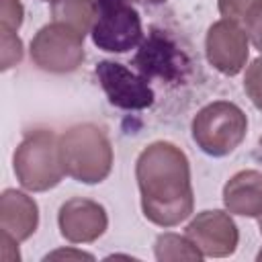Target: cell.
Here are the masks:
<instances>
[{
    "mask_svg": "<svg viewBox=\"0 0 262 262\" xmlns=\"http://www.w3.org/2000/svg\"><path fill=\"white\" fill-rule=\"evenodd\" d=\"M135 178L147 221L174 227L190 217L194 192L186 154L170 141L149 143L137 158Z\"/></svg>",
    "mask_w": 262,
    "mask_h": 262,
    "instance_id": "1",
    "label": "cell"
},
{
    "mask_svg": "<svg viewBox=\"0 0 262 262\" xmlns=\"http://www.w3.org/2000/svg\"><path fill=\"white\" fill-rule=\"evenodd\" d=\"M59 158L66 176L82 184L102 182L113 168L111 141L92 123L74 125L59 135Z\"/></svg>",
    "mask_w": 262,
    "mask_h": 262,
    "instance_id": "2",
    "label": "cell"
},
{
    "mask_svg": "<svg viewBox=\"0 0 262 262\" xmlns=\"http://www.w3.org/2000/svg\"><path fill=\"white\" fill-rule=\"evenodd\" d=\"M12 168L23 188L45 192L63 178L59 137L49 129H35L23 137L12 156Z\"/></svg>",
    "mask_w": 262,
    "mask_h": 262,
    "instance_id": "3",
    "label": "cell"
},
{
    "mask_svg": "<svg viewBox=\"0 0 262 262\" xmlns=\"http://www.w3.org/2000/svg\"><path fill=\"white\" fill-rule=\"evenodd\" d=\"M194 143L213 158L231 154L248 133L246 113L227 100H215L203 106L190 125Z\"/></svg>",
    "mask_w": 262,
    "mask_h": 262,
    "instance_id": "4",
    "label": "cell"
},
{
    "mask_svg": "<svg viewBox=\"0 0 262 262\" xmlns=\"http://www.w3.org/2000/svg\"><path fill=\"white\" fill-rule=\"evenodd\" d=\"M92 43L108 53L135 49L143 39L139 12L127 0H94Z\"/></svg>",
    "mask_w": 262,
    "mask_h": 262,
    "instance_id": "5",
    "label": "cell"
},
{
    "mask_svg": "<svg viewBox=\"0 0 262 262\" xmlns=\"http://www.w3.org/2000/svg\"><path fill=\"white\" fill-rule=\"evenodd\" d=\"M33 63L49 74H70L84 61V35L51 20L31 41Z\"/></svg>",
    "mask_w": 262,
    "mask_h": 262,
    "instance_id": "6",
    "label": "cell"
},
{
    "mask_svg": "<svg viewBox=\"0 0 262 262\" xmlns=\"http://www.w3.org/2000/svg\"><path fill=\"white\" fill-rule=\"evenodd\" d=\"M207 61L225 76H237L250 55L248 31L233 20L221 18L213 23L205 37Z\"/></svg>",
    "mask_w": 262,
    "mask_h": 262,
    "instance_id": "7",
    "label": "cell"
},
{
    "mask_svg": "<svg viewBox=\"0 0 262 262\" xmlns=\"http://www.w3.org/2000/svg\"><path fill=\"white\" fill-rule=\"evenodd\" d=\"M96 78L111 104L127 111H141L154 104V90L143 76H135L129 68L117 61H100Z\"/></svg>",
    "mask_w": 262,
    "mask_h": 262,
    "instance_id": "8",
    "label": "cell"
},
{
    "mask_svg": "<svg viewBox=\"0 0 262 262\" xmlns=\"http://www.w3.org/2000/svg\"><path fill=\"white\" fill-rule=\"evenodd\" d=\"M186 237L199 248L203 256L225 258L235 252L239 242V231L229 213L213 209V211H201L186 225Z\"/></svg>",
    "mask_w": 262,
    "mask_h": 262,
    "instance_id": "9",
    "label": "cell"
},
{
    "mask_svg": "<svg viewBox=\"0 0 262 262\" xmlns=\"http://www.w3.org/2000/svg\"><path fill=\"white\" fill-rule=\"evenodd\" d=\"M59 233L72 244L96 242L108 227V217L102 205L90 199L74 196L59 207Z\"/></svg>",
    "mask_w": 262,
    "mask_h": 262,
    "instance_id": "10",
    "label": "cell"
},
{
    "mask_svg": "<svg viewBox=\"0 0 262 262\" xmlns=\"http://www.w3.org/2000/svg\"><path fill=\"white\" fill-rule=\"evenodd\" d=\"M39 225V207L37 203L16 190L6 188L0 196V229L2 233H8L16 242L29 239Z\"/></svg>",
    "mask_w": 262,
    "mask_h": 262,
    "instance_id": "11",
    "label": "cell"
},
{
    "mask_svg": "<svg viewBox=\"0 0 262 262\" xmlns=\"http://www.w3.org/2000/svg\"><path fill=\"white\" fill-rule=\"evenodd\" d=\"M223 205L233 215L260 217L262 215V172L242 170L233 174L223 186Z\"/></svg>",
    "mask_w": 262,
    "mask_h": 262,
    "instance_id": "12",
    "label": "cell"
},
{
    "mask_svg": "<svg viewBox=\"0 0 262 262\" xmlns=\"http://www.w3.org/2000/svg\"><path fill=\"white\" fill-rule=\"evenodd\" d=\"M94 0H51V16L86 37L94 23Z\"/></svg>",
    "mask_w": 262,
    "mask_h": 262,
    "instance_id": "13",
    "label": "cell"
},
{
    "mask_svg": "<svg viewBox=\"0 0 262 262\" xmlns=\"http://www.w3.org/2000/svg\"><path fill=\"white\" fill-rule=\"evenodd\" d=\"M154 254L156 260L160 262H178V260L199 262L205 258L186 235H178V233H160L154 244Z\"/></svg>",
    "mask_w": 262,
    "mask_h": 262,
    "instance_id": "14",
    "label": "cell"
},
{
    "mask_svg": "<svg viewBox=\"0 0 262 262\" xmlns=\"http://www.w3.org/2000/svg\"><path fill=\"white\" fill-rule=\"evenodd\" d=\"M0 37H2V70H10L12 66H16L23 59V41L18 39L16 31H8V29H0Z\"/></svg>",
    "mask_w": 262,
    "mask_h": 262,
    "instance_id": "15",
    "label": "cell"
},
{
    "mask_svg": "<svg viewBox=\"0 0 262 262\" xmlns=\"http://www.w3.org/2000/svg\"><path fill=\"white\" fill-rule=\"evenodd\" d=\"M244 90L248 94V98L252 100V104L262 111V57L254 59L244 76Z\"/></svg>",
    "mask_w": 262,
    "mask_h": 262,
    "instance_id": "16",
    "label": "cell"
},
{
    "mask_svg": "<svg viewBox=\"0 0 262 262\" xmlns=\"http://www.w3.org/2000/svg\"><path fill=\"white\" fill-rule=\"evenodd\" d=\"M262 0H217L219 14L227 20L233 23H246V18L252 14V10L260 4Z\"/></svg>",
    "mask_w": 262,
    "mask_h": 262,
    "instance_id": "17",
    "label": "cell"
},
{
    "mask_svg": "<svg viewBox=\"0 0 262 262\" xmlns=\"http://www.w3.org/2000/svg\"><path fill=\"white\" fill-rule=\"evenodd\" d=\"M23 16H25V8H23L20 0H2V6H0V29L18 31V27L23 25Z\"/></svg>",
    "mask_w": 262,
    "mask_h": 262,
    "instance_id": "18",
    "label": "cell"
},
{
    "mask_svg": "<svg viewBox=\"0 0 262 262\" xmlns=\"http://www.w3.org/2000/svg\"><path fill=\"white\" fill-rule=\"evenodd\" d=\"M246 31L250 41L254 43V47L262 53V2L252 10V14L246 18Z\"/></svg>",
    "mask_w": 262,
    "mask_h": 262,
    "instance_id": "19",
    "label": "cell"
},
{
    "mask_svg": "<svg viewBox=\"0 0 262 262\" xmlns=\"http://www.w3.org/2000/svg\"><path fill=\"white\" fill-rule=\"evenodd\" d=\"M43 260H45V262H49V260H94V256H92V254H88V252H82V250L61 248V250L49 252Z\"/></svg>",
    "mask_w": 262,
    "mask_h": 262,
    "instance_id": "20",
    "label": "cell"
},
{
    "mask_svg": "<svg viewBox=\"0 0 262 262\" xmlns=\"http://www.w3.org/2000/svg\"><path fill=\"white\" fill-rule=\"evenodd\" d=\"M0 244H2V260L4 262H18L20 254H18V242L14 237H10L8 233L0 235Z\"/></svg>",
    "mask_w": 262,
    "mask_h": 262,
    "instance_id": "21",
    "label": "cell"
},
{
    "mask_svg": "<svg viewBox=\"0 0 262 262\" xmlns=\"http://www.w3.org/2000/svg\"><path fill=\"white\" fill-rule=\"evenodd\" d=\"M137 2H147V4H160V2H166V0H137Z\"/></svg>",
    "mask_w": 262,
    "mask_h": 262,
    "instance_id": "22",
    "label": "cell"
},
{
    "mask_svg": "<svg viewBox=\"0 0 262 262\" xmlns=\"http://www.w3.org/2000/svg\"><path fill=\"white\" fill-rule=\"evenodd\" d=\"M256 260H258V262H262V250L258 252V256H256Z\"/></svg>",
    "mask_w": 262,
    "mask_h": 262,
    "instance_id": "23",
    "label": "cell"
},
{
    "mask_svg": "<svg viewBox=\"0 0 262 262\" xmlns=\"http://www.w3.org/2000/svg\"><path fill=\"white\" fill-rule=\"evenodd\" d=\"M258 219H260V221H258V227H260V233H262V215H260Z\"/></svg>",
    "mask_w": 262,
    "mask_h": 262,
    "instance_id": "24",
    "label": "cell"
}]
</instances>
